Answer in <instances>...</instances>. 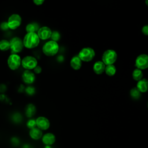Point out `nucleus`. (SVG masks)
I'll return each instance as SVG.
<instances>
[{"mask_svg": "<svg viewBox=\"0 0 148 148\" xmlns=\"http://www.w3.org/2000/svg\"><path fill=\"white\" fill-rule=\"evenodd\" d=\"M95 55V51L92 48L85 47L80 51L78 57L80 58L82 61L88 62L94 58Z\"/></svg>", "mask_w": 148, "mask_h": 148, "instance_id": "7", "label": "nucleus"}, {"mask_svg": "<svg viewBox=\"0 0 148 148\" xmlns=\"http://www.w3.org/2000/svg\"><path fill=\"white\" fill-rule=\"evenodd\" d=\"M27 127L29 129H32L36 127V120L33 119H31L28 120L26 123Z\"/></svg>", "mask_w": 148, "mask_h": 148, "instance_id": "25", "label": "nucleus"}, {"mask_svg": "<svg viewBox=\"0 0 148 148\" xmlns=\"http://www.w3.org/2000/svg\"><path fill=\"white\" fill-rule=\"evenodd\" d=\"M82 60L78 57V56H75L72 58L70 61L71 66L75 70H79L82 66Z\"/></svg>", "mask_w": 148, "mask_h": 148, "instance_id": "18", "label": "nucleus"}, {"mask_svg": "<svg viewBox=\"0 0 148 148\" xmlns=\"http://www.w3.org/2000/svg\"><path fill=\"white\" fill-rule=\"evenodd\" d=\"M24 47L28 49L36 47L40 42V39L36 32L27 33L23 38Z\"/></svg>", "mask_w": 148, "mask_h": 148, "instance_id": "1", "label": "nucleus"}, {"mask_svg": "<svg viewBox=\"0 0 148 148\" xmlns=\"http://www.w3.org/2000/svg\"><path fill=\"white\" fill-rule=\"evenodd\" d=\"M10 49L11 50L12 54H17L20 53L23 48H24V45H23V40L18 37V36H14L10 40Z\"/></svg>", "mask_w": 148, "mask_h": 148, "instance_id": "3", "label": "nucleus"}, {"mask_svg": "<svg viewBox=\"0 0 148 148\" xmlns=\"http://www.w3.org/2000/svg\"><path fill=\"white\" fill-rule=\"evenodd\" d=\"M63 59H64V58H63V57H62V56H59V57L57 58V60H58L59 61H63Z\"/></svg>", "mask_w": 148, "mask_h": 148, "instance_id": "32", "label": "nucleus"}, {"mask_svg": "<svg viewBox=\"0 0 148 148\" xmlns=\"http://www.w3.org/2000/svg\"><path fill=\"white\" fill-rule=\"evenodd\" d=\"M36 127L42 131L47 130L50 127V121L49 119L43 116H39L36 120Z\"/></svg>", "mask_w": 148, "mask_h": 148, "instance_id": "12", "label": "nucleus"}, {"mask_svg": "<svg viewBox=\"0 0 148 148\" xmlns=\"http://www.w3.org/2000/svg\"><path fill=\"white\" fill-rule=\"evenodd\" d=\"M29 135L30 138L34 140H39L42 138L43 136L42 131L38 127L31 129L29 131Z\"/></svg>", "mask_w": 148, "mask_h": 148, "instance_id": "14", "label": "nucleus"}, {"mask_svg": "<svg viewBox=\"0 0 148 148\" xmlns=\"http://www.w3.org/2000/svg\"><path fill=\"white\" fill-rule=\"evenodd\" d=\"M147 108H148V102H147Z\"/></svg>", "mask_w": 148, "mask_h": 148, "instance_id": "34", "label": "nucleus"}, {"mask_svg": "<svg viewBox=\"0 0 148 148\" xmlns=\"http://www.w3.org/2000/svg\"><path fill=\"white\" fill-rule=\"evenodd\" d=\"M0 28L3 31H6L9 29L7 21H3L0 24Z\"/></svg>", "mask_w": 148, "mask_h": 148, "instance_id": "28", "label": "nucleus"}, {"mask_svg": "<svg viewBox=\"0 0 148 148\" xmlns=\"http://www.w3.org/2000/svg\"><path fill=\"white\" fill-rule=\"evenodd\" d=\"M40 40H47L51 37L52 31L51 29L47 26H43L40 27L36 32Z\"/></svg>", "mask_w": 148, "mask_h": 148, "instance_id": "10", "label": "nucleus"}, {"mask_svg": "<svg viewBox=\"0 0 148 148\" xmlns=\"http://www.w3.org/2000/svg\"><path fill=\"white\" fill-rule=\"evenodd\" d=\"M105 69V65L102 61H99L95 62L93 65V71L97 75L102 74Z\"/></svg>", "mask_w": 148, "mask_h": 148, "instance_id": "17", "label": "nucleus"}, {"mask_svg": "<svg viewBox=\"0 0 148 148\" xmlns=\"http://www.w3.org/2000/svg\"><path fill=\"white\" fill-rule=\"evenodd\" d=\"M36 112V108L33 103H28L25 109V114L28 118H31L35 115Z\"/></svg>", "mask_w": 148, "mask_h": 148, "instance_id": "16", "label": "nucleus"}, {"mask_svg": "<svg viewBox=\"0 0 148 148\" xmlns=\"http://www.w3.org/2000/svg\"><path fill=\"white\" fill-rule=\"evenodd\" d=\"M60 37H61V35H60V33L58 31H54L52 32L50 38L51 39V40L57 42L58 40H60Z\"/></svg>", "mask_w": 148, "mask_h": 148, "instance_id": "24", "label": "nucleus"}, {"mask_svg": "<svg viewBox=\"0 0 148 148\" xmlns=\"http://www.w3.org/2000/svg\"><path fill=\"white\" fill-rule=\"evenodd\" d=\"M10 49V42L7 39L0 40V50L2 51H8Z\"/></svg>", "mask_w": 148, "mask_h": 148, "instance_id": "20", "label": "nucleus"}, {"mask_svg": "<svg viewBox=\"0 0 148 148\" xmlns=\"http://www.w3.org/2000/svg\"><path fill=\"white\" fill-rule=\"evenodd\" d=\"M145 3H146V5L148 6V1H146V2H145Z\"/></svg>", "mask_w": 148, "mask_h": 148, "instance_id": "33", "label": "nucleus"}, {"mask_svg": "<svg viewBox=\"0 0 148 148\" xmlns=\"http://www.w3.org/2000/svg\"><path fill=\"white\" fill-rule=\"evenodd\" d=\"M22 22V18L18 14H11L7 21L9 29L14 30L18 28Z\"/></svg>", "mask_w": 148, "mask_h": 148, "instance_id": "8", "label": "nucleus"}, {"mask_svg": "<svg viewBox=\"0 0 148 148\" xmlns=\"http://www.w3.org/2000/svg\"><path fill=\"white\" fill-rule=\"evenodd\" d=\"M105 72L107 75H108L109 76H112L116 73V67L114 66V65H106L105 66Z\"/></svg>", "mask_w": 148, "mask_h": 148, "instance_id": "21", "label": "nucleus"}, {"mask_svg": "<svg viewBox=\"0 0 148 148\" xmlns=\"http://www.w3.org/2000/svg\"><path fill=\"white\" fill-rule=\"evenodd\" d=\"M142 33L145 35H148V25H145L142 29Z\"/></svg>", "mask_w": 148, "mask_h": 148, "instance_id": "30", "label": "nucleus"}, {"mask_svg": "<svg viewBox=\"0 0 148 148\" xmlns=\"http://www.w3.org/2000/svg\"><path fill=\"white\" fill-rule=\"evenodd\" d=\"M21 78L24 83L31 85L35 82L36 77L35 73L31 71L25 70L22 73Z\"/></svg>", "mask_w": 148, "mask_h": 148, "instance_id": "11", "label": "nucleus"}, {"mask_svg": "<svg viewBox=\"0 0 148 148\" xmlns=\"http://www.w3.org/2000/svg\"><path fill=\"white\" fill-rule=\"evenodd\" d=\"M135 66L139 69H146L148 68V55L140 54L135 60Z\"/></svg>", "mask_w": 148, "mask_h": 148, "instance_id": "9", "label": "nucleus"}, {"mask_svg": "<svg viewBox=\"0 0 148 148\" xmlns=\"http://www.w3.org/2000/svg\"><path fill=\"white\" fill-rule=\"evenodd\" d=\"M59 50V46L57 42L49 40L46 42L42 47V51L45 55L48 57L55 56Z\"/></svg>", "mask_w": 148, "mask_h": 148, "instance_id": "2", "label": "nucleus"}, {"mask_svg": "<svg viewBox=\"0 0 148 148\" xmlns=\"http://www.w3.org/2000/svg\"><path fill=\"white\" fill-rule=\"evenodd\" d=\"M132 77L133 79L136 80L139 82L141 79H142L143 77V73L142 71L139 69H135L133 72H132Z\"/></svg>", "mask_w": 148, "mask_h": 148, "instance_id": "22", "label": "nucleus"}, {"mask_svg": "<svg viewBox=\"0 0 148 148\" xmlns=\"http://www.w3.org/2000/svg\"><path fill=\"white\" fill-rule=\"evenodd\" d=\"M117 53L113 50H106L102 57V62L104 63L105 65H113L117 60Z\"/></svg>", "mask_w": 148, "mask_h": 148, "instance_id": "6", "label": "nucleus"}, {"mask_svg": "<svg viewBox=\"0 0 148 148\" xmlns=\"http://www.w3.org/2000/svg\"><path fill=\"white\" fill-rule=\"evenodd\" d=\"M42 141L43 144L46 146H50L53 145L56 142L55 135L50 132L46 133L42 137Z\"/></svg>", "mask_w": 148, "mask_h": 148, "instance_id": "13", "label": "nucleus"}, {"mask_svg": "<svg viewBox=\"0 0 148 148\" xmlns=\"http://www.w3.org/2000/svg\"><path fill=\"white\" fill-rule=\"evenodd\" d=\"M38 65L37 59L32 56H26L21 59V66L25 70L34 69Z\"/></svg>", "mask_w": 148, "mask_h": 148, "instance_id": "5", "label": "nucleus"}, {"mask_svg": "<svg viewBox=\"0 0 148 148\" xmlns=\"http://www.w3.org/2000/svg\"><path fill=\"white\" fill-rule=\"evenodd\" d=\"M39 25L37 23H30L25 27V31L27 33L29 32H37L39 29Z\"/></svg>", "mask_w": 148, "mask_h": 148, "instance_id": "19", "label": "nucleus"}, {"mask_svg": "<svg viewBox=\"0 0 148 148\" xmlns=\"http://www.w3.org/2000/svg\"><path fill=\"white\" fill-rule=\"evenodd\" d=\"M130 95L134 99H138L140 96V92L138 90L136 87L132 88L130 91Z\"/></svg>", "mask_w": 148, "mask_h": 148, "instance_id": "23", "label": "nucleus"}, {"mask_svg": "<svg viewBox=\"0 0 148 148\" xmlns=\"http://www.w3.org/2000/svg\"><path fill=\"white\" fill-rule=\"evenodd\" d=\"M136 88L140 92H146L148 91V79H142L139 80L137 83Z\"/></svg>", "mask_w": 148, "mask_h": 148, "instance_id": "15", "label": "nucleus"}, {"mask_svg": "<svg viewBox=\"0 0 148 148\" xmlns=\"http://www.w3.org/2000/svg\"><path fill=\"white\" fill-rule=\"evenodd\" d=\"M7 64L10 69L16 71L21 65V58L17 54H11L8 58Z\"/></svg>", "mask_w": 148, "mask_h": 148, "instance_id": "4", "label": "nucleus"}, {"mask_svg": "<svg viewBox=\"0 0 148 148\" xmlns=\"http://www.w3.org/2000/svg\"><path fill=\"white\" fill-rule=\"evenodd\" d=\"M25 92L29 95H32L35 93V88L34 87L31 86H29L28 87H27L25 89Z\"/></svg>", "mask_w": 148, "mask_h": 148, "instance_id": "27", "label": "nucleus"}, {"mask_svg": "<svg viewBox=\"0 0 148 148\" xmlns=\"http://www.w3.org/2000/svg\"><path fill=\"white\" fill-rule=\"evenodd\" d=\"M44 2H45L44 0H34L33 1V2L35 3V5H36L37 6L42 5Z\"/></svg>", "mask_w": 148, "mask_h": 148, "instance_id": "31", "label": "nucleus"}, {"mask_svg": "<svg viewBox=\"0 0 148 148\" xmlns=\"http://www.w3.org/2000/svg\"><path fill=\"white\" fill-rule=\"evenodd\" d=\"M34 73H35V74H40L42 72V68L39 65H37L34 69Z\"/></svg>", "mask_w": 148, "mask_h": 148, "instance_id": "29", "label": "nucleus"}, {"mask_svg": "<svg viewBox=\"0 0 148 148\" xmlns=\"http://www.w3.org/2000/svg\"><path fill=\"white\" fill-rule=\"evenodd\" d=\"M12 120L15 123H20L22 120V116L20 113H15L12 116Z\"/></svg>", "mask_w": 148, "mask_h": 148, "instance_id": "26", "label": "nucleus"}]
</instances>
